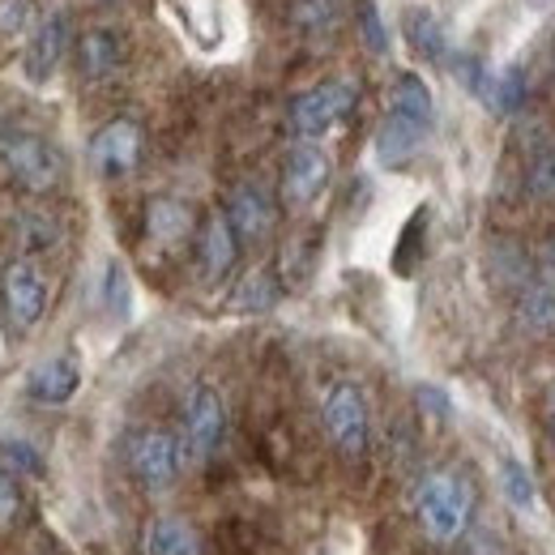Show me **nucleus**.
Masks as SVG:
<instances>
[{"label":"nucleus","mask_w":555,"mask_h":555,"mask_svg":"<svg viewBox=\"0 0 555 555\" xmlns=\"http://www.w3.org/2000/svg\"><path fill=\"white\" fill-rule=\"evenodd\" d=\"M513 317H517V325H521L526 334H534V338L555 334V282L530 278V282L521 286V295H517Z\"/></svg>","instance_id":"2eb2a0df"},{"label":"nucleus","mask_w":555,"mask_h":555,"mask_svg":"<svg viewBox=\"0 0 555 555\" xmlns=\"http://www.w3.org/2000/svg\"><path fill=\"white\" fill-rule=\"evenodd\" d=\"M0 167L26 193H52L65 176L61 150L39 133H26V129H4L0 133Z\"/></svg>","instance_id":"f03ea898"},{"label":"nucleus","mask_w":555,"mask_h":555,"mask_svg":"<svg viewBox=\"0 0 555 555\" xmlns=\"http://www.w3.org/2000/svg\"><path fill=\"white\" fill-rule=\"evenodd\" d=\"M547 431H552V440H555V415H547Z\"/></svg>","instance_id":"f704fd0d"},{"label":"nucleus","mask_w":555,"mask_h":555,"mask_svg":"<svg viewBox=\"0 0 555 555\" xmlns=\"http://www.w3.org/2000/svg\"><path fill=\"white\" fill-rule=\"evenodd\" d=\"M470 555H504L500 539H495V530H479V534L470 539Z\"/></svg>","instance_id":"2f4dec72"},{"label":"nucleus","mask_w":555,"mask_h":555,"mask_svg":"<svg viewBox=\"0 0 555 555\" xmlns=\"http://www.w3.org/2000/svg\"><path fill=\"white\" fill-rule=\"evenodd\" d=\"M90 163L103 180H125L141 163V129L138 120H112L90 141Z\"/></svg>","instance_id":"6e6552de"},{"label":"nucleus","mask_w":555,"mask_h":555,"mask_svg":"<svg viewBox=\"0 0 555 555\" xmlns=\"http://www.w3.org/2000/svg\"><path fill=\"white\" fill-rule=\"evenodd\" d=\"M423 138H427L423 125L406 120V116H398V112H389L385 125L376 129V158H380L385 167H402V163H411V158L418 154Z\"/></svg>","instance_id":"dca6fc26"},{"label":"nucleus","mask_w":555,"mask_h":555,"mask_svg":"<svg viewBox=\"0 0 555 555\" xmlns=\"http://www.w3.org/2000/svg\"><path fill=\"white\" fill-rule=\"evenodd\" d=\"M291 26L304 30L308 39H325L343 26V0H295L291 4Z\"/></svg>","instance_id":"5701e85b"},{"label":"nucleus","mask_w":555,"mask_h":555,"mask_svg":"<svg viewBox=\"0 0 555 555\" xmlns=\"http://www.w3.org/2000/svg\"><path fill=\"white\" fill-rule=\"evenodd\" d=\"M389 112H398V116L415 120V125H423V129H431V120H436L431 90L418 81L415 73H402V77L393 81V90H389Z\"/></svg>","instance_id":"4be33fe9"},{"label":"nucleus","mask_w":555,"mask_h":555,"mask_svg":"<svg viewBox=\"0 0 555 555\" xmlns=\"http://www.w3.org/2000/svg\"><path fill=\"white\" fill-rule=\"evenodd\" d=\"M278 304V282L270 270H253L235 286V308L240 312H270Z\"/></svg>","instance_id":"393cba45"},{"label":"nucleus","mask_w":555,"mask_h":555,"mask_svg":"<svg viewBox=\"0 0 555 555\" xmlns=\"http://www.w3.org/2000/svg\"><path fill=\"white\" fill-rule=\"evenodd\" d=\"M141 543H145V555H202V534L184 517H154Z\"/></svg>","instance_id":"a211bd4d"},{"label":"nucleus","mask_w":555,"mask_h":555,"mask_svg":"<svg viewBox=\"0 0 555 555\" xmlns=\"http://www.w3.org/2000/svg\"><path fill=\"white\" fill-rule=\"evenodd\" d=\"M359 30H363L372 52H389V39H385V26H380V13L372 0H363V9H359Z\"/></svg>","instance_id":"c756f323"},{"label":"nucleus","mask_w":555,"mask_h":555,"mask_svg":"<svg viewBox=\"0 0 555 555\" xmlns=\"http://www.w3.org/2000/svg\"><path fill=\"white\" fill-rule=\"evenodd\" d=\"M415 517L436 547L457 543L475 517V487L457 470H427L415 487Z\"/></svg>","instance_id":"f257e3e1"},{"label":"nucleus","mask_w":555,"mask_h":555,"mask_svg":"<svg viewBox=\"0 0 555 555\" xmlns=\"http://www.w3.org/2000/svg\"><path fill=\"white\" fill-rule=\"evenodd\" d=\"M354 103H359V94L350 81H321L291 103V133L299 141H321L347 120Z\"/></svg>","instance_id":"7ed1b4c3"},{"label":"nucleus","mask_w":555,"mask_h":555,"mask_svg":"<svg viewBox=\"0 0 555 555\" xmlns=\"http://www.w3.org/2000/svg\"><path fill=\"white\" fill-rule=\"evenodd\" d=\"M0 26L4 30H22L26 26V0H4L0 4Z\"/></svg>","instance_id":"7c9ffc66"},{"label":"nucleus","mask_w":555,"mask_h":555,"mask_svg":"<svg viewBox=\"0 0 555 555\" xmlns=\"http://www.w3.org/2000/svg\"><path fill=\"white\" fill-rule=\"evenodd\" d=\"M17 513H22V491H17L13 470L0 462V530H9L17 521Z\"/></svg>","instance_id":"c85d7f7f"},{"label":"nucleus","mask_w":555,"mask_h":555,"mask_svg":"<svg viewBox=\"0 0 555 555\" xmlns=\"http://www.w3.org/2000/svg\"><path fill=\"white\" fill-rule=\"evenodd\" d=\"M547 415H555V380L547 385Z\"/></svg>","instance_id":"72a5a7b5"},{"label":"nucleus","mask_w":555,"mask_h":555,"mask_svg":"<svg viewBox=\"0 0 555 555\" xmlns=\"http://www.w3.org/2000/svg\"><path fill=\"white\" fill-rule=\"evenodd\" d=\"M0 295H4V312L17 330H35L43 308H48V278L39 274V266L30 261H13L0 278Z\"/></svg>","instance_id":"1a4fd4ad"},{"label":"nucleus","mask_w":555,"mask_h":555,"mask_svg":"<svg viewBox=\"0 0 555 555\" xmlns=\"http://www.w3.org/2000/svg\"><path fill=\"white\" fill-rule=\"evenodd\" d=\"M330 150L321 141H299L291 154H286V167H282V202L286 206H312L325 184H330Z\"/></svg>","instance_id":"0eeeda50"},{"label":"nucleus","mask_w":555,"mask_h":555,"mask_svg":"<svg viewBox=\"0 0 555 555\" xmlns=\"http://www.w3.org/2000/svg\"><path fill=\"white\" fill-rule=\"evenodd\" d=\"M235 257H240V235H235L227 209H222V214H209L206 222H202V235H197L202 278H206V282H222V278L231 274Z\"/></svg>","instance_id":"9b49d317"},{"label":"nucleus","mask_w":555,"mask_h":555,"mask_svg":"<svg viewBox=\"0 0 555 555\" xmlns=\"http://www.w3.org/2000/svg\"><path fill=\"white\" fill-rule=\"evenodd\" d=\"M13 244L22 253H48L61 244V222L48 209H17L13 214Z\"/></svg>","instance_id":"aec40b11"},{"label":"nucleus","mask_w":555,"mask_h":555,"mask_svg":"<svg viewBox=\"0 0 555 555\" xmlns=\"http://www.w3.org/2000/svg\"><path fill=\"white\" fill-rule=\"evenodd\" d=\"M530 193L555 202V141H543L530 163Z\"/></svg>","instance_id":"a878e982"},{"label":"nucleus","mask_w":555,"mask_h":555,"mask_svg":"<svg viewBox=\"0 0 555 555\" xmlns=\"http://www.w3.org/2000/svg\"><path fill=\"white\" fill-rule=\"evenodd\" d=\"M77 385H81L77 359H73V354H52V359H43V363L30 372L26 393H30L35 402H43V406H65L73 393H77Z\"/></svg>","instance_id":"4468645a"},{"label":"nucleus","mask_w":555,"mask_h":555,"mask_svg":"<svg viewBox=\"0 0 555 555\" xmlns=\"http://www.w3.org/2000/svg\"><path fill=\"white\" fill-rule=\"evenodd\" d=\"M189 231H193V209L184 206L180 197H154V202L145 206V235H150L154 244H163V248L184 244Z\"/></svg>","instance_id":"f3484780"},{"label":"nucleus","mask_w":555,"mask_h":555,"mask_svg":"<svg viewBox=\"0 0 555 555\" xmlns=\"http://www.w3.org/2000/svg\"><path fill=\"white\" fill-rule=\"evenodd\" d=\"M539 278H547V282H555V240L543 248V274Z\"/></svg>","instance_id":"473e14b6"},{"label":"nucleus","mask_w":555,"mask_h":555,"mask_svg":"<svg viewBox=\"0 0 555 555\" xmlns=\"http://www.w3.org/2000/svg\"><path fill=\"white\" fill-rule=\"evenodd\" d=\"M125 65V39L112 26H94L77 39V73L86 81H107L112 73Z\"/></svg>","instance_id":"ddd939ff"},{"label":"nucleus","mask_w":555,"mask_h":555,"mask_svg":"<svg viewBox=\"0 0 555 555\" xmlns=\"http://www.w3.org/2000/svg\"><path fill=\"white\" fill-rule=\"evenodd\" d=\"M483 103L495 116H517L521 103H526V69L521 65H508V69L491 73V86H487Z\"/></svg>","instance_id":"b1692460"},{"label":"nucleus","mask_w":555,"mask_h":555,"mask_svg":"<svg viewBox=\"0 0 555 555\" xmlns=\"http://www.w3.org/2000/svg\"><path fill=\"white\" fill-rule=\"evenodd\" d=\"M65 48H69V22H65V13H48L43 22H39V30L30 35V48H26V77L35 81V86H43L56 65H61V56H65Z\"/></svg>","instance_id":"f8f14e48"},{"label":"nucleus","mask_w":555,"mask_h":555,"mask_svg":"<svg viewBox=\"0 0 555 555\" xmlns=\"http://www.w3.org/2000/svg\"><path fill=\"white\" fill-rule=\"evenodd\" d=\"M222 431H227L222 393L214 385H193L189 398H184V431H180L184 462H206V457H214V449L222 444Z\"/></svg>","instance_id":"423d86ee"},{"label":"nucleus","mask_w":555,"mask_h":555,"mask_svg":"<svg viewBox=\"0 0 555 555\" xmlns=\"http://www.w3.org/2000/svg\"><path fill=\"white\" fill-rule=\"evenodd\" d=\"M402 35H406V43L415 48L418 56H427V61H444L449 56V30H444V22L431 9H423V4H411L402 13Z\"/></svg>","instance_id":"6ab92c4d"},{"label":"nucleus","mask_w":555,"mask_h":555,"mask_svg":"<svg viewBox=\"0 0 555 555\" xmlns=\"http://www.w3.org/2000/svg\"><path fill=\"white\" fill-rule=\"evenodd\" d=\"M103 299H107V312L112 317H129V274H125V266L120 261H112L107 266V278H103Z\"/></svg>","instance_id":"cd10ccee"},{"label":"nucleus","mask_w":555,"mask_h":555,"mask_svg":"<svg viewBox=\"0 0 555 555\" xmlns=\"http://www.w3.org/2000/svg\"><path fill=\"white\" fill-rule=\"evenodd\" d=\"M180 466H184L180 436L163 427H141L129 436V470L145 491H167L180 479Z\"/></svg>","instance_id":"39448f33"},{"label":"nucleus","mask_w":555,"mask_h":555,"mask_svg":"<svg viewBox=\"0 0 555 555\" xmlns=\"http://www.w3.org/2000/svg\"><path fill=\"white\" fill-rule=\"evenodd\" d=\"M0 457H4V466H9V470H22V475H43V457H39V449H35L30 440H22V436L0 440Z\"/></svg>","instance_id":"bb28decb"},{"label":"nucleus","mask_w":555,"mask_h":555,"mask_svg":"<svg viewBox=\"0 0 555 555\" xmlns=\"http://www.w3.org/2000/svg\"><path fill=\"white\" fill-rule=\"evenodd\" d=\"M227 218L244 244H261L274 231V202L261 184H235L227 197Z\"/></svg>","instance_id":"9d476101"},{"label":"nucleus","mask_w":555,"mask_h":555,"mask_svg":"<svg viewBox=\"0 0 555 555\" xmlns=\"http://www.w3.org/2000/svg\"><path fill=\"white\" fill-rule=\"evenodd\" d=\"M321 418H325V431H330V440L343 457H363L367 453L372 418H367V398L354 380H338V385L325 389Z\"/></svg>","instance_id":"20e7f679"},{"label":"nucleus","mask_w":555,"mask_h":555,"mask_svg":"<svg viewBox=\"0 0 555 555\" xmlns=\"http://www.w3.org/2000/svg\"><path fill=\"white\" fill-rule=\"evenodd\" d=\"M500 491H504V500H508L521 517H534V513L543 508L534 470H526V462H517V457H500Z\"/></svg>","instance_id":"412c9836"}]
</instances>
